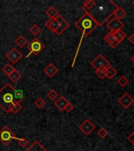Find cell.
<instances>
[{
    "instance_id": "6da1fadb",
    "label": "cell",
    "mask_w": 134,
    "mask_h": 151,
    "mask_svg": "<svg viewBox=\"0 0 134 151\" xmlns=\"http://www.w3.org/2000/svg\"><path fill=\"white\" fill-rule=\"evenodd\" d=\"M75 26L82 32V36H88L99 26V24L88 13L84 12V14L75 22Z\"/></svg>"
},
{
    "instance_id": "7a4b0ae2",
    "label": "cell",
    "mask_w": 134,
    "mask_h": 151,
    "mask_svg": "<svg viewBox=\"0 0 134 151\" xmlns=\"http://www.w3.org/2000/svg\"><path fill=\"white\" fill-rule=\"evenodd\" d=\"M13 91L14 88L10 83L6 84L0 89V107L7 113H10V108L14 103Z\"/></svg>"
},
{
    "instance_id": "3957f363",
    "label": "cell",
    "mask_w": 134,
    "mask_h": 151,
    "mask_svg": "<svg viewBox=\"0 0 134 151\" xmlns=\"http://www.w3.org/2000/svg\"><path fill=\"white\" fill-rule=\"evenodd\" d=\"M16 135L8 126H4L0 131V142L4 146H8L13 139H16Z\"/></svg>"
},
{
    "instance_id": "277c9868",
    "label": "cell",
    "mask_w": 134,
    "mask_h": 151,
    "mask_svg": "<svg viewBox=\"0 0 134 151\" xmlns=\"http://www.w3.org/2000/svg\"><path fill=\"white\" fill-rule=\"evenodd\" d=\"M28 48L29 50V53L27 57H29L31 54L38 55L39 53H40L43 50H44L45 45L38 38H34L28 44Z\"/></svg>"
},
{
    "instance_id": "5b68a950",
    "label": "cell",
    "mask_w": 134,
    "mask_h": 151,
    "mask_svg": "<svg viewBox=\"0 0 134 151\" xmlns=\"http://www.w3.org/2000/svg\"><path fill=\"white\" fill-rule=\"evenodd\" d=\"M91 65L96 70H97L101 68H107L111 65L108 61L106 59L105 57H103V55L100 53L91 62Z\"/></svg>"
},
{
    "instance_id": "8992f818",
    "label": "cell",
    "mask_w": 134,
    "mask_h": 151,
    "mask_svg": "<svg viewBox=\"0 0 134 151\" xmlns=\"http://www.w3.org/2000/svg\"><path fill=\"white\" fill-rule=\"evenodd\" d=\"M6 57L10 61V62L13 63V65H14V64H17V63L22 58L23 54L20 52L19 50L17 49L16 47H13V48L6 54Z\"/></svg>"
},
{
    "instance_id": "52a82bcc",
    "label": "cell",
    "mask_w": 134,
    "mask_h": 151,
    "mask_svg": "<svg viewBox=\"0 0 134 151\" xmlns=\"http://www.w3.org/2000/svg\"><path fill=\"white\" fill-rule=\"evenodd\" d=\"M96 126L93 124L89 120L86 119L84 121L80 126H79V129L80 130V132H83V134L85 135H89L92 132L95 130Z\"/></svg>"
},
{
    "instance_id": "ba28073f",
    "label": "cell",
    "mask_w": 134,
    "mask_h": 151,
    "mask_svg": "<svg viewBox=\"0 0 134 151\" xmlns=\"http://www.w3.org/2000/svg\"><path fill=\"white\" fill-rule=\"evenodd\" d=\"M107 26L111 30V31H117L121 30V28L124 27V24L120 20L113 17L107 22Z\"/></svg>"
},
{
    "instance_id": "9c48e42d",
    "label": "cell",
    "mask_w": 134,
    "mask_h": 151,
    "mask_svg": "<svg viewBox=\"0 0 134 151\" xmlns=\"http://www.w3.org/2000/svg\"><path fill=\"white\" fill-rule=\"evenodd\" d=\"M118 102L121 104L125 109H128L129 107H130L131 105L133 104L134 98L130 94H129V93L125 92L124 94H122V96L119 98Z\"/></svg>"
},
{
    "instance_id": "30bf717a",
    "label": "cell",
    "mask_w": 134,
    "mask_h": 151,
    "mask_svg": "<svg viewBox=\"0 0 134 151\" xmlns=\"http://www.w3.org/2000/svg\"><path fill=\"white\" fill-rule=\"evenodd\" d=\"M55 18L57 19L58 21L59 22V27H58V28L57 29V31H56L55 33L57 35H61L63 33L64 31L66 30L67 28H69L70 24H69V22L67 21L66 19H64L63 17L61 16L60 14H58Z\"/></svg>"
},
{
    "instance_id": "8fae6325",
    "label": "cell",
    "mask_w": 134,
    "mask_h": 151,
    "mask_svg": "<svg viewBox=\"0 0 134 151\" xmlns=\"http://www.w3.org/2000/svg\"><path fill=\"white\" fill-rule=\"evenodd\" d=\"M44 72L47 76H48L50 78H52L58 72V69L54 65L53 63H49L48 65L46 66L44 69Z\"/></svg>"
},
{
    "instance_id": "7c38bea8",
    "label": "cell",
    "mask_w": 134,
    "mask_h": 151,
    "mask_svg": "<svg viewBox=\"0 0 134 151\" xmlns=\"http://www.w3.org/2000/svg\"><path fill=\"white\" fill-rule=\"evenodd\" d=\"M46 27L51 31V32H56L57 29L59 27V22L58 21L56 18L50 19L47 23H46Z\"/></svg>"
},
{
    "instance_id": "4fadbf2b",
    "label": "cell",
    "mask_w": 134,
    "mask_h": 151,
    "mask_svg": "<svg viewBox=\"0 0 134 151\" xmlns=\"http://www.w3.org/2000/svg\"><path fill=\"white\" fill-rule=\"evenodd\" d=\"M70 102L66 99L65 98L61 96L58 98L57 100L54 102V106L57 107L58 110L60 111H64L65 110V108L66 106V105L69 103Z\"/></svg>"
},
{
    "instance_id": "5bb4252c",
    "label": "cell",
    "mask_w": 134,
    "mask_h": 151,
    "mask_svg": "<svg viewBox=\"0 0 134 151\" xmlns=\"http://www.w3.org/2000/svg\"><path fill=\"white\" fill-rule=\"evenodd\" d=\"M112 16H113V17L117 18L118 20H120V21H121V19L124 18V17L126 16V12H125L122 8L118 6V7H116L115 9V10L113 11Z\"/></svg>"
},
{
    "instance_id": "9a60e30c",
    "label": "cell",
    "mask_w": 134,
    "mask_h": 151,
    "mask_svg": "<svg viewBox=\"0 0 134 151\" xmlns=\"http://www.w3.org/2000/svg\"><path fill=\"white\" fill-rule=\"evenodd\" d=\"M25 151H48L38 141H35Z\"/></svg>"
},
{
    "instance_id": "2e32d148",
    "label": "cell",
    "mask_w": 134,
    "mask_h": 151,
    "mask_svg": "<svg viewBox=\"0 0 134 151\" xmlns=\"http://www.w3.org/2000/svg\"><path fill=\"white\" fill-rule=\"evenodd\" d=\"M24 99V93L22 90L14 89L13 91V101L16 103H20Z\"/></svg>"
},
{
    "instance_id": "e0dca14e",
    "label": "cell",
    "mask_w": 134,
    "mask_h": 151,
    "mask_svg": "<svg viewBox=\"0 0 134 151\" xmlns=\"http://www.w3.org/2000/svg\"><path fill=\"white\" fill-rule=\"evenodd\" d=\"M46 14L50 17L51 19L55 18L59 13H58V9H56V8L54 6H50L47 10H46Z\"/></svg>"
},
{
    "instance_id": "ac0fdd59",
    "label": "cell",
    "mask_w": 134,
    "mask_h": 151,
    "mask_svg": "<svg viewBox=\"0 0 134 151\" xmlns=\"http://www.w3.org/2000/svg\"><path fill=\"white\" fill-rule=\"evenodd\" d=\"M96 5V2L93 0H86L83 4L82 9L84 10V12H88L91 9H92L94 8V6Z\"/></svg>"
},
{
    "instance_id": "d6986e66",
    "label": "cell",
    "mask_w": 134,
    "mask_h": 151,
    "mask_svg": "<svg viewBox=\"0 0 134 151\" xmlns=\"http://www.w3.org/2000/svg\"><path fill=\"white\" fill-rule=\"evenodd\" d=\"M15 43L20 47L22 48L25 46H26V44H28V40L26 39V38L23 35H20L18 37L15 39Z\"/></svg>"
},
{
    "instance_id": "ffe728a7",
    "label": "cell",
    "mask_w": 134,
    "mask_h": 151,
    "mask_svg": "<svg viewBox=\"0 0 134 151\" xmlns=\"http://www.w3.org/2000/svg\"><path fill=\"white\" fill-rule=\"evenodd\" d=\"M117 75V71L115 70L111 65L108 66L106 69V76L110 80H111L115 77V76Z\"/></svg>"
},
{
    "instance_id": "44dd1931",
    "label": "cell",
    "mask_w": 134,
    "mask_h": 151,
    "mask_svg": "<svg viewBox=\"0 0 134 151\" xmlns=\"http://www.w3.org/2000/svg\"><path fill=\"white\" fill-rule=\"evenodd\" d=\"M9 78L10 79L11 81H13V83H16L20 80V78L21 77V74L20 73V72H18L17 69H15L13 72H11L10 75L8 76Z\"/></svg>"
},
{
    "instance_id": "7402d4cb",
    "label": "cell",
    "mask_w": 134,
    "mask_h": 151,
    "mask_svg": "<svg viewBox=\"0 0 134 151\" xmlns=\"http://www.w3.org/2000/svg\"><path fill=\"white\" fill-rule=\"evenodd\" d=\"M113 32H114V35H115V39H116V40L118 41L119 43H120L122 40H124L125 38L126 37V35H125V33L122 30H119V31H113Z\"/></svg>"
},
{
    "instance_id": "603a6c76",
    "label": "cell",
    "mask_w": 134,
    "mask_h": 151,
    "mask_svg": "<svg viewBox=\"0 0 134 151\" xmlns=\"http://www.w3.org/2000/svg\"><path fill=\"white\" fill-rule=\"evenodd\" d=\"M103 39H104V40H105L110 46H111L114 42L116 41V39H115V35H114V32H113V31H109L108 33L104 36Z\"/></svg>"
},
{
    "instance_id": "cb8c5ba5",
    "label": "cell",
    "mask_w": 134,
    "mask_h": 151,
    "mask_svg": "<svg viewBox=\"0 0 134 151\" xmlns=\"http://www.w3.org/2000/svg\"><path fill=\"white\" fill-rule=\"evenodd\" d=\"M29 31H30V33L33 35H38L41 32V28H40V27H39L38 25L34 24V25H32V27L30 28Z\"/></svg>"
},
{
    "instance_id": "d4e9b609",
    "label": "cell",
    "mask_w": 134,
    "mask_h": 151,
    "mask_svg": "<svg viewBox=\"0 0 134 151\" xmlns=\"http://www.w3.org/2000/svg\"><path fill=\"white\" fill-rule=\"evenodd\" d=\"M15 68L13 67L12 65H10V64H7L6 65L4 66L3 68V72L6 74V75L9 76L11 73V72H13L14 70H15Z\"/></svg>"
},
{
    "instance_id": "484cf974",
    "label": "cell",
    "mask_w": 134,
    "mask_h": 151,
    "mask_svg": "<svg viewBox=\"0 0 134 151\" xmlns=\"http://www.w3.org/2000/svg\"><path fill=\"white\" fill-rule=\"evenodd\" d=\"M21 109H22V106L21 104L14 102L12 105L11 108H10V113H13V114H17L18 112H20L21 110Z\"/></svg>"
},
{
    "instance_id": "4316f807",
    "label": "cell",
    "mask_w": 134,
    "mask_h": 151,
    "mask_svg": "<svg viewBox=\"0 0 134 151\" xmlns=\"http://www.w3.org/2000/svg\"><path fill=\"white\" fill-rule=\"evenodd\" d=\"M16 139L17 140V143H18V145H19L21 147L25 148L29 145V141H28L25 137H22V138H16Z\"/></svg>"
},
{
    "instance_id": "83f0119b",
    "label": "cell",
    "mask_w": 134,
    "mask_h": 151,
    "mask_svg": "<svg viewBox=\"0 0 134 151\" xmlns=\"http://www.w3.org/2000/svg\"><path fill=\"white\" fill-rule=\"evenodd\" d=\"M106 69L107 68H101V69L96 70V75L98 76L100 79H102V80H103V79H105V77H107L106 76Z\"/></svg>"
},
{
    "instance_id": "f1b7e54d",
    "label": "cell",
    "mask_w": 134,
    "mask_h": 151,
    "mask_svg": "<svg viewBox=\"0 0 134 151\" xmlns=\"http://www.w3.org/2000/svg\"><path fill=\"white\" fill-rule=\"evenodd\" d=\"M129 80H128L125 76H121L120 78L118 80V84L121 87H125V86H126V85L129 84Z\"/></svg>"
},
{
    "instance_id": "f546056e",
    "label": "cell",
    "mask_w": 134,
    "mask_h": 151,
    "mask_svg": "<svg viewBox=\"0 0 134 151\" xmlns=\"http://www.w3.org/2000/svg\"><path fill=\"white\" fill-rule=\"evenodd\" d=\"M35 105L36 106L39 108V109H42V108H44L45 106V105H46V102H45L42 98H39L35 102Z\"/></svg>"
},
{
    "instance_id": "4dcf8cb0",
    "label": "cell",
    "mask_w": 134,
    "mask_h": 151,
    "mask_svg": "<svg viewBox=\"0 0 134 151\" xmlns=\"http://www.w3.org/2000/svg\"><path fill=\"white\" fill-rule=\"evenodd\" d=\"M47 95H48V97L51 100H54V99L58 97V93L54 91V90L51 89V90H50V91H48Z\"/></svg>"
},
{
    "instance_id": "1f68e13d",
    "label": "cell",
    "mask_w": 134,
    "mask_h": 151,
    "mask_svg": "<svg viewBox=\"0 0 134 151\" xmlns=\"http://www.w3.org/2000/svg\"><path fill=\"white\" fill-rule=\"evenodd\" d=\"M98 135H99V137L101 138H104L105 137H107V135H108V132L106 130L105 128H100L99 132H98Z\"/></svg>"
},
{
    "instance_id": "d6a6232c",
    "label": "cell",
    "mask_w": 134,
    "mask_h": 151,
    "mask_svg": "<svg viewBox=\"0 0 134 151\" xmlns=\"http://www.w3.org/2000/svg\"><path fill=\"white\" fill-rule=\"evenodd\" d=\"M74 106H73L70 102H69V103L66 105V108H65V110L66 111L67 113H70V112H72V111L74 110Z\"/></svg>"
},
{
    "instance_id": "836d02e7",
    "label": "cell",
    "mask_w": 134,
    "mask_h": 151,
    "mask_svg": "<svg viewBox=\"0 0 134 151\" xmlns=\"http://www.w3.org/2000/svg\"><path fill=\"white\" fill-rule=\"evenodd\" d=\"M128 140L134 146V132L128 137Z\"/></svg>"
},
{
    "instance_id": "e575fe53",
    "label": "cell",
    "mask_w": 134,
    "mask_h": 151,
    "mask_svg": "<svg viewBox=\"0 0 134 151\" xmlns=\"http://www.w3.org/2000/svg\"><path fill=\"white\" fill-rule=\"evenodd\" d=\"M129 41L131 43L134 44V33L133 34H131L129 35Z\"/></svg>"
},
{
    "instance_id": "d590c367",
    "label": "cell",
    "mask_w": 134,
    "mask_h": 151,
    "mask_svg": "<svg viewBox=\"0 0 134 151\" xmlns=\"http://www.w3.org/2000/svg\"><path fill=\"white\" fill-rule=\"evenodd\" d=\"M131 61H132V62L134 64V55H133V56L131 57Z\"/></svg>"
},
{
    "instance_id": "8d00e7d4",
    "label": "cell",
    "mask_w": 134,
    "mask_h": 151,
    "mask_svg": "<svg viewBox=\"0 0 134 151\" xmlns=\"http://www.w3.org/2000/svg\"><path fill=\"white\" fill-rule=\"evenodd\" d=\"M133 5H134V1H133Z\"/></svg>"
}]
</instances>
